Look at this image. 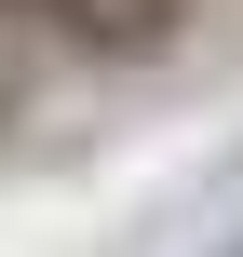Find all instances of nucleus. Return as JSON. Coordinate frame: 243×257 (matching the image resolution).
I'll list each match as a JSON object with an SVG mask.
<instances>
[{
	"mask_svg": "<svg viewBox=\"0 0 243 257\" xmlns=\"http://www.w3.org/2000/svg\"><path fill=\"white\" fill-rule=\"evenodd\" d=\"M14 14H41V27L95 41V54H108V41H149V14H135V0H14Z\"/></svg>",
	"mask_w": 243,
	"mask_h": 257,
	"instance_id": "f257e3e1",
	"label": "nucleus"
}]
</instances>
